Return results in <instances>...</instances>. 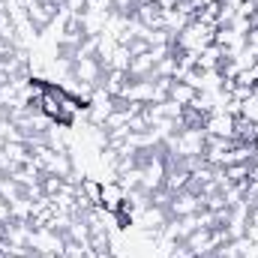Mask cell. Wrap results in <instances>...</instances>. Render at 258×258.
<instances>
[{"label": "cell", "mask_w": 258, "mask_h": 258, "mask_svg": "<svg viewBox=\"0 0 258 258\" xmlns=\"http://www.w3.org/2000/svg\"><path fill=\"white\" fill-rule=\"evenodd\" d=\"M153 3H156L159 9H165V12H168V9H177V3H180V0H153Z\"/></svg>", "instance_id": "4fadbf2b"}, {"label": "cell", "mask_w": 258, "mask_h": 258, "mask_svg": "<svg viewBox=\"0 0 258 258\" xmlns=\"http://www.w3.org/2000/svg\"><path fill=\"white\" fill-rule=\"evenodd\" d=\"M12 219V207H9V201H0V225H6Z\"/></svg>", "instance_id": "7c38bea8"}, {"label": "cell", "mask_w": 258, "mask_h": 258, "mask_svg": "<svg viewBox=\"0 0 258 258\" xmlns=\"http://www.w3.org/2000/svg\"><path fill=\"white\" fill-rule=\"evenodd\" d=\"M204 132H207V135H216V138H234V114L225 111V108L207 114V120H204Z\"/></svg>", "instance_id": "5b68a950"}, {"label": "cell", "mask_w": 258, "mask_h": 258, "mask_svg": "<svg viewBox=\"0 0 258 258\" xmlns=\"http://www.w3.org/2000/svg\"><path fill=\"white\" fill-rule=\"evenodd\" d=\"M252 27H258V12L252 15Z\"/></svg>", "instance_id": "2e32d148"}, {"label": "cell", "mask_w": 258, "mask_h": 258, "mask_svg": "<svg viewBox=\"0 0 258 258\" xmlns=\"http://www.w3.org/2000/svg\"><path fill=\"white\" fill-rule=\"evenodd\" d=\"M63 258H66V255H63Z\"/></svg>", "instance_id": "44dd1931"}, {"label": "cell", "mask_w": 258, "mask_h": 258, "mask_svg": "<svg viewBox=\"0 0 258 258\" xmlns=\"http://www.w3.org/2000/svg\"><path fill=\"white\" fill-rule=\"evenodd\" d=\"M72 75L84 84V90H102L105 81V66L99 57H78L72 63Z\"/></svg>", "instance_id": "6da1fadb"}, {"label": "cell", "mask_w": 258, "mask_h": 258, "mask_svg": "<svg viewBox=\"0 0 258 258\" xmlns=\"http://www.w3.org/2000/svg\"><path fill=\"white\" fill-rule=\"evenodd\" d=\"M0 201H3V198H0Z\"/></svg>", "instance_id": "d6986e66"}, {"label": "cell", "mask_w": 258, "mask_h": 258, "mask_svg": "<svg viewBox=\"0 0 258 258\" xmlns=\"http://www.w3.org/2000/svg\"><path fill=\"white\" fill-rule=\"evenodd\" d=\"M255 3H258V0H255Z\"/></svg>", "instance_id": "ffe728a7"}, {"label": "cell", "mask_w": 258, "mask_h": 258, "mask_svg": "<svg viewBox=\"0 0 258 258\" xmlns=\"http://www.w3.org/2000/svg\"><path fill=\"white\" fill-rule=\"evenodd\" d=\"M234 141L258 144V120H249L243 114H234Z\"/></svg>", "instance_id": "52a82bcc"}, {"label": "cell", "mask_w": 258, "mask_h": 258, "mask_svg": "<svg viewBox=\"0 0 258 258\" xmlns=\"http://www.w3.org/2000/svg\"><path fill=\"white\" fill-rule=\"evenodd\" d=\"M132 21H138V24H141V27H147V30H165V9H159L156 3L135 6Z\"/></svg>", "instance_id": "8992f818"}, {"label": "cell", "mask_w": 258, "mask_h": 258, "mask_svg": "<svg viewBox=\"0 0 258 258\" xmlns=\"http://www.w3.org/2000/svg\"><path fill=\"white\" fill-rule=\"evenodd\" d=\"M246 42H249L252 48H258V27H252V30L246 33Z\"/></svg>", "instance_id": "5bb4252c"}, {"label": "cell", "mask_w": 258, "mask_h": 258, "mask_svg": "<svg viewBox=\"0 0 258 258\" xmlns=\"http://www.w3.org/2000/svg\"><path fill=\"white\" fill-rule=\"evenodd\" d=\"M27 246L33 252H54V255H63V246H66V237L60 231H51V228H33L30 231V240Z\"/></svg>", "instance_id": "7a4b0ae2"}, {"label": "cell", "mask_w": 258, "mask_h": 258, "mask_svg": "<svg viewBox=\"0 0 258 258\" xmlns=\"http://www.w3.org/2000/svg\"><path fill=\"white\" fill-rule=\"evenodd\" d=\"M66 15H87L90 12V0H63Z\"/></svg>", "instance_id": "30bf717a"}, {"label": "cell", "mask_w": 258, "mask_h": 258, "mask_svg": "<svg viewBox=\"0 0 258 258\" xmlns=\"http://www.w3.org/2000/svg\"><path fill=\"white\" fill-rule=\"evenodd\" d=\"M0 153H3L6 159H12L15 165H27V162H30V147H27V141H6Z\"/></svg>", "instance_id": "ba28073f"}, {"label": "cell", "mask_w": 258, "mask_h": 258, "mask_svg": "<svg viewBox=\"0 0 258 258\" xmlns=\"http://www.w3.org/2000/svg\"><path fill=\"white\" fill-rule=\"evenodd\" d=\"M3 258H18V255H3Z\"/></svg>", "instance_id": "ac0fdd59"}, {"label": "cell", "mask_w": 258, "mask_h": 258, "mask_svg": "<svg viewBox=\"0 0 258 258\" xmlns=\"http://www.w3.org/2000/svg\"><path fill=\"white\" fill-rule=\"evenodd\" d=\"M18 51H21L18 45H12V42H6V39L0 36V57H3V60H6V57H15Z\"/></svg>", "instance_id": "8fae6325"}, {"label": "cell", "mask_w": 258, "mask_h": 258, "mask_svg": "<svg viewBox=\"0 0 258 258\" xmlns=\"http://www.w3.org/2000/svg\"><path fill=\"white\" fill-rule=\"evenodd\" d=\"M198 3H201V6H204V3H210V0H198Z\"/></svg>", "instance_id": "e0dca14e"}, {"label": "cell", "mask_w": 258, "mask_h": 258, "mask_svg": "<svg viewBox=\"0 0 258 258\" xmlns=\"http://www.w3.org/2000/svg\"><path fill=\"white\" fill-rule=\"evenodd\" d=\"M168 219H171L168 207H156V204H147V207L141 210V222H144V234H147V237H159V234L165 231Z\"/></svg>", "instance_id": "277c9868"}, {"label": "cell", "mask_w": 258, "mask_h": 258, "mask_svg": "<svg viewBox=\"0 0 258 258\" xmlns=\"http://www.w3.org/2000/svg\"><path fill=\"white\" fill-rule=\"evenodd\" d=\"M195 96H198V90H195V87H189L186 81H177V78H174L171 93H168V99H171V102H177V105H183V108H186V105H192V102H195Z\"/></svg>", "instance_id": "9c48e42d"}, {"label": "cell", "mask_w": 258, "mask_h": 258, "mask_svg": "<svg viewBox=\"0 0 258 258\" xmlns=\"http://www.w3.org/2000/svg\"><path fill=\"white\" fill-rule=\"evenodd\" d=\"M198 210H204V195L192 192V189H180V192L171 195V204H168V213L171 219H183V216H192Z\"/></svg>", "instance_id": "3957f363"}, {"label": "cell", "mask_w": 258, "mask_h": 258, "mask_svg": "<svg viewBox=\"0 0 258 258\" xmlns=\"http://www.w3.org/2000/svg\"><path fill=\"white\" fill-rule=\"evenodd\" d=\"M36 258H63V255H54V252H42V255H36Z\"/></svg>", "instance_id": "9a60e30c"}]
</instances>
